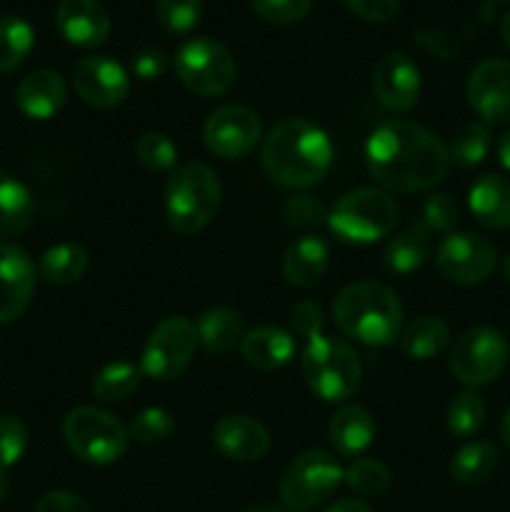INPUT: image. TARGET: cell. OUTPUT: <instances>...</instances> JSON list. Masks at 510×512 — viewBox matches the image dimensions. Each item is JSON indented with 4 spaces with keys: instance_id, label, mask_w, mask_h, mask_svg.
<instances>
[{
    "instance_id": "1",
    "label": "cell",
    "mask_w": 510,
    "mask_h": 512,
    "mask_svg": "<svg viewBox=\"0 0 510 512\" xmlns=\"http://www.w3.org/2000/svg\"><path fill=\"white\" fill-rule=\"evenodd\" d=\"M370 175L393 193H418L448 175L450 153L440 135L413 120L380 123L365 145Z\"/></svg>"
},
{
    "instance_id": "2",
    "label": "cell",
    "mask_w": 510,
    "mask_h": 512,
    "mask_svg": "<svg viewBox=\"0 0 510 512\" xmlns=\"http://www.w3.org/2000/svg\"><path fill=\"white\" fill-rule=\"evenodd\" d=\"M263 170L273 183L298 190L320 183L333 165V143L328 133L303 118L275 125L260 150Z\"/></svg>"
},
{
    "instance_id": "3",
    "label": "cell",
    "mask_w": 510,
    "mask_h": 512,
    "mask_svg": "<svg viewBox=\"0 0 510 512\" xmlns=\"http://www.w3.org/2000/svg\"><path fill=\"white\" fill-rule=\"evenodd\" d=\"M333 318L348 338L370 348H385L400 338L403 305L398 295L375 280H358L345 285L333 303Z\"/></svg>"
},
{
    "instance_id": "4",
    "label": "cell",
    "mask_w": 510,
    "mask_h": 512,
    "mask_svg": "<svg viewBox=\"0 0 510 512\" xmlns=\"http://www.w3.org/2000/svg\"><path fill=\"white\" fill-rule=\"evenodd\" d=\"M223 198L218 175L205 163H185L165 185V218L180 235H193L215 218Z\"/></svg>"
},
{
    "instance_id": "5",
    "label": "cell",
    "mask_w": 510,
    "mask_h": 512,
    "mask_svg": "<svg viewBox=\"0 0 510 512\" xmlns=\"http://www.w3.org/2000/svg\"><path fill=\"white\" fill-rule=\"evenodd\" d=\"M303 378L315 398L325 403H348L360 388L363 365L353 345L318 335L308 340L303 350Z\"/></svg>"
},
{
    "instance_id": "6",
    "label": "cell",
    "mask_w": 510,
    "mask_h": 512,
    "mask_svg": "<svg viewBox=\"0 0 510 512\" xmlns=\"http://www.w3.org/2000/svg\"><path fill=\"white\" fill-rule=\"evenodd\" d=\"M398 223V205L388 193L358 188L345 193L328 213V225L343 243L370 245L390 235Z\"/></svg>"
},
{
    "instance_id": "7",
    "label": "cell",
    "mask_w": 510,
    "mask_h": 512,
    "mask_svg": "<svg viewBox=\"0 0 510 512\" xmlns=\"http://www.w3.org/2000/svg\"><path fill=\"white\" fill-rule=\"evenodd\" d=\"M63 438L68 448L88 465H110L128 450V428L115 415L93 405L73 408L63 420Z\"/></svg>"
},
{
    "instance_id": "8",
    "label": "cell",
    "mask_w": 510,
    "mask_h": 512,
    "mask_svg": "<svg viewBox=\"0 0 510 512\" xmlns=\"http://www.w3.org/2000/svg\"><path fill=\"white\" fill-rule=\"evenodd\" d=\"M343 465L325 450H305L285 468L280 478V500L288 510L318 508L343 483Z\"/></svg>"
},
{
    "instance_id": "9",
    "label": "cell",
    "mask_w": 510,
    "mask_h": 512,
    "mask_svg": "<svg viewBox=\"0 0 510 512\" xmlns=\"http://www.w3.org/2000/svg\"><path fill=\"white\" fill-rule=\"evenodd\" d=\"M175 75L195 95L213 98L233 88L238 65L223 43L210 38H193L175 53Z\"/></svg>"
},
{
    "instance_id": "10",
    "label": "cell",
    "mask_w": 510,
    "mask_h": 512,
    "mask_svg": "<svg viewBox=\"0 0 510 512\" xmlns=\"http://www.w3.org/2000/svg\"><path fill=\"white\" fill-rule=\"evenodd\" d=\"M508 340L503 333H498L490 325H478L460 335L450 348V373L455 375L458 383L465 388H483L493 380L500 378V373L508 365Z\"/></svg>"
},
{
    "instance_id": "11",
    "label": "cell",
    "mask_w": 510,
    "mask_h": 512,
    "mask_svg": "<svg viewBox=\"0 0 510 512\" xmlns=\"http://www.w3.org/2000/svg\"><path fill=\"white\" fill-rule=\"evenodd\" d=\"M198 348V330L183 315H170L160 320L145 343L140 355V373L148 378L168 383L180 378Z\"/></svg>"
},
{
    "instance_id": "12",
    "label": "cell",
    "mask_w": 510,
    "mask_h": 512,
    "mask_svg": "<svg viewBox=\"0 0 510 512\" xmlns=\"http://www.w3.org/2000/svg\"><path fill=\"white\" fill-rule=\"evenodd\" d=\"M435 265L450 283L475 285L490 278L498 265V250L488 238L475 233H450L440 240Z\"/></svg>"
},
{
    "instance_id": "13",
    "label": "cell",
    "mask_w": 510,
    "mask_h": 512,
    "mask_svg": "<svg viewBox=\"0 0 510 512\" xmlns=\"http://www.w3.org/2000/svg\"><path fill=\"white\" fill-rule=\"evenodd\" d=\"M260 140V120L245 105H223L203 125V143L223 160L245 158Z\"/></svg>"
},
{
    "instance_id": "14",
    "label": "cell",
    "mask_w": 510,
    "mask_h": 512,
    "mask_svg": "<svg viewBox=\"0 0 510 512\" xmlns=\"http://www.w3.org/2000/svg\"><path fill=\"white\" fill-rule=\"evenodd\" d=\"M73 88L98 110L118 108L130 93V78L120 63L108 55H88L73 65Z\"/></svg>"
},
{
    "instance_id": "15",
    "label": "cell",
    "mask_w": 510,
    "mask_h": 512,
    "mask_svg": "<svg viewBox=\"0 0 510 512\" xmlns=\"http://www.w3.org/2000/svg\"><path fill=\"white\" fill-rule=\"evenodd\" d=\"M465 98L488 125L510 123V60H483L468 75Z\"/></svg>"
},
{
    "instance_id": "16",
    "label": "cell",
    "mask_w": 510,
    "mask_h": 512,
    "mask_svg": "<svg viewBox=\"0 0 510 512\" xmlns=\"http://www.w3.org/2000/svg\"><path fill=\"white\" fill-rule=\"evenodd\" d=\"M38 270L30 255L23 248L10 243H0V325L13 323L35 293Z\"/></svg>"
},
{
    "instance_id": "17",
    "label": "cell",
    "mask_w": 510,
    "mask_h": 512,
    "mask_svg": "<svg viewBox=\"0 0 510 512\" xmlns=\"http://www.w3.org/2000/svg\"><path fill=\"white\" fill-rule=\"evenodd\" d=\"M375 98L390 113H408L420 98V70L405 53H388L373 70Z\"/></svg>"
},
{
    "instance_id": "18",
    "label": "cell",
    "mask_w": 510,
    "mask_h": 512,
    "mask_svg": "<svg viewBox=\"0 0 510 512\" xmlns=\"http://www.w3.org/2000/svg\"><path fill=\"white\" fill-rule=\"evenodd\" d=\"M55 25L70 45L98 48L108 40L110 15L98 0H63L55 13Z\"/></svg>"
},
{
    "instance_id": "19",
    "label": "cell",
    "mask_w": 510,
    "mask_h": 512,
    "mask_svg": "<svg viewBox=\"0 0 510 512\" xmlns=\"http://www.w3.org/2000/svg\"><path fill=\"white\" fill-rule=\"evenodd\" d=\"M213 443L225 458L255 463L270 450V435L260 420L250 415H228L213 428Z\"/></svg>"
},
{
    "instance_id": "20",
    "label": "cell",
    "mask_w": 510,
    "mask_h": 512,
    "mask_svg": "<svg viewBox=\"0 0 510 512\" xmlns=\"http://www.w3.org/2000/svg\"><path fill=\"white\" fill-rule=\"evenodd\" d=\"M65 98H68L65 80L60 78V73L48 68L25 75L15 90V105L30 120H50L53 115H58L65 105Z\"/></svg>"
},
{
    "instance_id": "21",
    "label": "cell",
    "mask_w": 510,
    "mask_h": 512,
    "mask_svg": "<svg viewBox=\"0 0 510 512\" xmlns=\"http://www.w3.org/2000/svg\"><path fill=\"white\" fill-rule=\"evenodd\" d=\"M475 220L488 230L510 228V183L500 175H480L468 193Z\"/></svg>"
},
{
    "instance_id": "22",
    "label": "cell",
    "mask_w": 510,
    "mask_h": 512,
    "mask_svg": "<svg viewBox=\"0 0 510 512\" xmlns=\"http://www.w3.org/2000/svg\"><path fill=\"white\" fill-rule=\"evenodd\" d=\"M328 438L330 445H333L340 455L355 458V455L365 453V450L370 448V443H373L375 418L370 415V410L363 408V405H343V408L330 418Z\"/></svg>"
},
{
    "instance_id": "23",
    "label": "cell",
    "mask_w": 510,
    "mask_h": 512,
    "mask_svg": "<svg viewBox=\"0 0 510 512\" xmlns=\"http://www.w3.org/2000/svg\"><path fill=\"white\" fill-rule=\"evenodd\" d=\"M330 263V250L323 238L305 235L288 245L283 255V275L295 288H310L325 275Z\"/></svg>"
},
{
    "instance_id": "24",
    "label": "cell",
    "mask_w": 510,
    "mask_h": 512,
    "mask_svg": "<svg viewBox=\"0 0 510 512\" xmlns=\"http://www.w3.org/2000/svg\"><path fill=\"white\" fill-rule=\"evenodd\" d=\"M240 353H243L245 363L253 365V368L275 370L290 363V358L295 355V340L285 330L263 325V328H255L248 335H243Z\"/></svg>"
},
{
    "instance_id": "25",
    "label": "cell",
    "mask_w": 510,
    "mask_h": 512,
    "mask_svg": "<svg viewBox=\"0 0 510 512\" xmlns=\"http://www.w3.org/2000/svg\"><path fill=\"white\" fill-rule=\"evenodd\" d=\"M450 343V328L438 315H423L400 330V350L413 360H430Z\"/></svg>"
},
{
    "instance_id": "26",
    "label": "cell",
    "mask_w": 510,
    "mask_h": 512,
    "mask_svg": "<svg viewBox=\"0 0 510 512\" xmlns=\"http://www.w3.org/2000/svg\"><path fill=\"white\" fill-rule=\"evenodd\" d=\"M35 218V200L30 190L13 175L0 170V238L18 235Z\"/></svg>"
},
{
    "instance_id": "27",
    "label": "cell",
    "mask_w": 510,
    "mask_h": 512,
    "mask_svg": "<svg viewBox=\"0 0 510 512\" xmlns=\"http://www.w3.org/2000/svg\"><path fill=\"white\" fill-rule=\"evenodd\" d=\"M198 343L213 355H225L243 340V318L233 308H210L200 315Z\"/></svg>"
},
{
    "instance_id": "28",
    "label": "cell",
    "mask_w": 510,
    "mask_h": 512,
    "mask_svg": "<svg viewBox=\"0 0 510 512\" xmlns=\"http://www.w3.org/2000/svg\"><path fill=\"white\" fill-rule=\"evenodd\" d=\"M500 453L488 440H475L463 445L450 460V475L460 485H480L495 473Z\"/></svg>"
},
{
    "instance_id": "29",
    "label": "cell",
    "mask_w": 510,
    "mask_h": 512,
    "mask_svg": "<svg viewBox=\"0 0 510 512\" xmlns=\"http://www.w3.org/2000/svg\"><path fill=\"white\" fill-rule=\"evenodd\" d=\"M428 255H430L428 230L418 223L415 228L395 235V238L385 245L383 263L390 273L410 275V273H415L418 268H423V263L428 260Z\"/></svg>"
},
{
    "instance_id": "30",
    "label": "cell",
    "mask_w": 510,
    "mask_h": 512,
    "mask_svg": "<svg viewBox=\"0 0 510 512\" xmlns=\"http://www.w3.org/2000/svg\"><path fill=\"white\" fill-rule=\"evenodd\" d=\"M88 270V253L75 243L53 245L40 258V275L53 285H73Z\"/></svg>"
},
{
    "instance_id": "31",
    "label": "cell",
    "mask_w": 510,
    "mask_h": 512,
    "mask_svg": "<svg viewBox=\"0 0 510 512\" xmlns=\"http://www.w3.org/2000/svg\"><path fill=\"white\" fill-rule=\"evenodd\" d=\"M35 43V33L28 20L20 15H3L0 18V73H13L30 55Z\"/></svg>"
},
{
    "instance_id": "32",
    "label": "cell",
    "mask_w": 510,
    "mask_h": 512,
    "mask_svg": "<svg viewBox=\"0 0 510 512\" xmlns=\"http://www.w3.org/2000/svg\"><path fill=\"white\" fill-rule=\"evenodd\" d=\"M490 145H493L490 125L483 123V120H468V123H463L455 130L448 153L450 160H455L458 165L473 168V165H480L488 158Z\"/></svg>"
},
{
    "instance_id": "33",
    "label": "cell",
    "mask_w": 510,
    "mask_h": 512,
    "mask_svg": "<svg viewBox=\"0 0 510 512\" xmlns=\"http://www.w3.org/2000/svg\"><path fill=\"white\" fill-rule=\"evenodd\" d=\"M140 365L133 363H110L95 375L93 380V395L103 403H115V400H125L138 390L140 385Z\"/></svg>"
},
{
    "instance_id": "34",
    "label": "cell",
    "mask_w": 510,
    "mask_h": 512,
    "mask_svg": "<svg viewBox=\"0 0 510 512\" xmlns=\"http://www.w3.org/2000/svg\"><path fill=\"white\" fill-rule=\"evenodd\" d=\"M485 423V400L475 390L455 395L448 405V430L455 438H470Z\"/></svg>"
},
{
    "instance_id": "35",
    "label": "cell",
    "mask_w": 510,
    "mask_h": 512,
    "mask_svg": "<svg viewBox=\"0 0 510 512\" xmlns=\"http://www.w3.org/2000/svg\"><path fill=\"white\" fill-rule=\"evenodd\" d=\"M393 473L385 463L375 458H360L345 468L343 483L358 495H380L388 490Z\"/></svg>"
},
{
    "instance_id": "36",
    "label": "cell",
    "mask_w": 510,
    "mask_h": 512,
    "mask_svg": "<svg viewBox=\"0 0 510 512\" xmlns=\"http://www.w3.org/2000/svg\"><path fill=\"white\" fill-rule=\"evenodd\" d=\"M135 158L150 173H165V170H173L175 163H178V148L165 133L148 130L135 143Z\"/></svg>"
},
{
    "instance_id": "37",
    "label": "cell",
    "mask_w": 510,
    "mask_h": 512,
    "mask_svg": "<svg viewBox=\"0 0 510 512\" xmlns=\"http://www.w3.org/2000/svg\"><path fill=\"white\" fill-rule=\"evenodd\" d=\"M203 13V0H158L155 15L165 33L185 35L198 25Z\"/></svg>"
},
{
    "instance_id": "38",
    "label": "cell",
    "mask_w": 510,
    "mask_h": 512,
    "mask_svg": "<svg viewBox=\"0 0 510 512\" xmlns=\"http://www.w3.org/2000/svg\"><path fill=\"white\" fill-rule=\"evenodd\" d=\"M175 423H173V415L168 413L165 408H145L130 420L128 425V435L130 440L135 443H143V445H153L160 443V440L168 438L173 433Z\"/></svg>"
},
{
    "instance_id": "39",
    "label": "cell",
    "mask_w": 510,
    "mask_h": 512,
    "mask_svg": "<svg viewBox=\"0 0 510 512\" xmlns=\"http://www.w3.org/2000/svg\"><path fill=\"white\" fill-rule=\"evenodd\" d=\"M460 220V205L448 193L430 195L420 210V225L425 230H438V233H450Z\"/></svg>"
},
{
    "instance_id": "40",
    "label": "cell",
    "mask_w": 510,
    "mask_h": 512,
    "mask_svg": "<svg viewBox=\"0 0 510 512\" xmlns=\"http://www.w3.org/2000/svg\"><path fill=\"white\" fill-rule=\"evenodd\" d=\"M283 218L290 228L313 230L320 228L323 223H328V210H325L323 203L315 200L313 195H293V198H288V203L283 205Z\"/></svg>"
},
{
    "instance_id": "41",
    "label": "cell",
    "mask_w": 510,
    "mask_h": 512,
    "mask_svg": "<svg viewBox=\"0 0 510 512\" xmlns=\"http://www.w3.org/2000/svg\"><path fill=\"white\" fill-rule=\"evenodd\" d=\"M28 448V430L15 415L0 413V468H10Z\"/></svg>"
},
{
    "instance_id": "42",
    "label": "cell",
    "mask_w": 510,
    "mask_h": 512,
    "mask_svg": "<svg viewBox=\"0 0 510 512\" xmlns=\"http://www.w3.org/2000/svg\"><path fill=\"white\" fill-rule=\"evenodd\" d=\"M313 8V0H253V10L275 25L300 23Z\"/></svg>"
},
{
    "instance_id": "43",
    "label": "cell",
    "mask_w": 510,
    "mask_h": 512,
    "mask_svg": "<svg viewBox=\"0 0 510 512\" xmlns=\"http://www.w3.org/2000/svg\"><path fill=\"white\" fill-rule=\"evenodd\" d=\"M290 323H293V330L300 338L313 340L318 338V335H323V310L315 303H310V300H303V303L295 305L293 313H290Z\"/></svg>"
},
{
    "instance_id": "44",
    "label": "cell",
    "mask_w": 510,
    "mask_h": 512,
    "mask_svg": "<svg viewBox=\"0 0 510 512\" xmlns=\"http://www.w3.org/2000/svg\"><path fill=\"white\" fill-rule=\"evenodd\" d=\"M343 3L370 23H388L400 10V0H343Z\"/></svg>"
},
{
    "instance_id": "45",
    "label": "cell",
    "mask_w": 510,
    "mask_h": 512,
    "mask_svg": "<svg viewBox=\"0 0 510 512\" xmlns=\"http://www.w3.org/2000/svg\"><path fill=\"white\" fill-rule=\"evenodd\" d=\"M33 512H95L85 503L80 495L68 493V490H53V493H45L43 498L35 503Z\"/></svg>"
},
{
    "instance_id": "46",
    "label": "cell",
    "mask_w": 510,
    "mask_h": 512,
    "mask_svg": "<svg viewBox=\"0 0 510 512\" xmlns=\"http://www.w3.org/2000/svg\"><path fill=\"white\" fill-rule=\"evenodd\" d=\"M133 73L140 80H158L168 68V58L158 48H143L133 55Z\"/></svg>"
},
{
    "instance_id": "47",
    "label": "cell",
    "mask_w": 510,
    "mask_h": 512,
    "mask_svg": "<svg viewBox=\"0 0 510 512\" xmlns=\"http://www.w3.org/2000/svg\"><path fill=\"white\" fill-rule=\"evenodd\" d=\"M323 512H373L363 500H355V498H345V500H335L330 508H325Z\"/></svg>"
},
{
    "instance_id": "48",
    "label": "cell",
    "mask_w": 510,
    "mask_h": 512,
    "mask_svg": "<svg viewBox=\"0 0 510 512\" xmlns=\"http://www.w3.org/2000/svg\"><path fill=\"white\" fill-rule=\"evenodd\" d=\"M498 158H500V165L505 168V173L510 175V130L498 140Z\"/></svg>"
},
{
    "instance_id": "49",
    "label": "cell",
    "mask_w": 510,
    "mask_h": 512,
    "mask_svg": "<svg viewBox=\"0 0 510 512\" xmlns=\"http://www.w3.org/2000/svg\"><path fill=\"white\" fill-rule=\"evenodd\" d=\"M8 490H10L8 468H0V505H3V500L8 498Z\"/></svg>"
},
{
    "instance_id": "50",
    "label": "cell",
    "mask_w": 510,
    "mask_h": 512,
    "mask_svg": "<svg viewBox=\"0 0 510 512\" xmlns=\"http://www.w3.org/2000/svg\"><path fill=\"white\" fill-rule=\"evenodd\" d=\"M245 512H293L288 508H283V505H273V503H263V505H253V508H248Z\"/></svg>"
},
{
    "instance_id": "51",
    "label": "cell",
    "mask_w": 510,
    "mask_h": 512,
    "mask_svg": "<svg viewBox=\"0 0 510 512\" xmlns=\"http://www.w3.org/2000/svg\"><path fill=\"white\" fill-rule=\"evenodd\" d=\"M500 438H503V443L508 445V450H510V408H508V413L503 415V423H500Z\"/></svg>"
},
{
    "instance_id": "52",
    "label": "cell",
    "mask_w": 510,
    "mask_h": 512,
    "mask_svg": "<svg viewBox=\"0 0 510 512\" xmlns=\"http://www.w3.org/2000/svg\"><path fill=\"white\" fill-rule=\"evenodd\" d=\"M500 35H503V43L508 45L510 50V10L503 15V20H500Z\"/></svg>"
},
{
    "instance_id": "53",
    "label": "cell",
    "mask_w": 510,
    "mask_h": 512,
    "mask_svg": "<svg viewBox=\"0 0 510 512\" xmlns=\"http://www.w3.org/2000/svg\"><path fill=\"white\" fill-rule=\"evenodd\" d=\"M503 273H505V278L510 280V255H508V258H505V263H503Z\"/></svg>"
},
{
    "instance_id": "54",
    "label": "cell",
    "mask_w": 510,
    "mask_h": 512,
    "mask_svg": "<svg viewBox=\"0 0 510 512\" xmlns=\"http://www.w3.org/2000/svg\"><path fill=\"white\" fill-rule=\"evenodd\" d=\"M500 3H510V0H500Z\"/></svg>"
}]
</instances>
